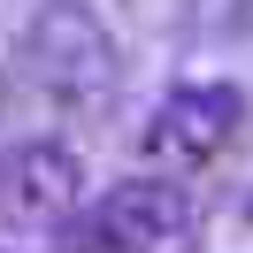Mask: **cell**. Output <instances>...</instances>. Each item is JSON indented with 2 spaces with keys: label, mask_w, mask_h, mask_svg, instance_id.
I'll return each instance as SVG.
<instances>
[{
  "label": "cell",
  "mask_w": 253,
  "mask_h": 253,
  "mask_svg": "<svg viewBox=\"0 0 253 253\" xmlns=\"http://www.w3.org/2000/svg\"><path fill=\"white\" fill-rule=\"evenodd\" d=\"M115 77H123V54L84 0H46L8 46V84L62 115H92L115 92Z\"/></svg>",
  "instance_id": "obj_1"
},
{
  "label": "cell",
  "mask_w": 253,
  "mask_h": 253,
  "mask_svg": "<svg viewBox=\"0 0 253 253\" xmlns=\"http://www.w3.org/2000/svg\"><path fill=\"white\" fill-rule=\"evenodd\" d=\"M200 222L176 176H123L69 222V253H176Z\"/></svg>",
  "instance_id": "obj_2"
},
{
  "label": "cell",
  "mask_w": 253,
  "mask_h": 253,
  "mask_svg": "<svg viewBox=\"0 0 253 253\" xmlns=\"http://www.w3.org/2000/svg\"><path fill=\"white\" fill-rule=\"evenodd\" d=\"M246 115H253V100L238 92L230 77L176 84V92L146 115V154L169 161V169H207V161H222L246 138Z\"/></svg>",
  "instance_id": "obj_3"
},
{
  "label": "cell",
  "mask_w": 253,
  "mask_h": 253,
  "mask_svg": "<svg viewBox=\"0 0 253 253\" xmlns=\"http://www.w3.org/2000/svg\"><path fill=\"white\" fill-rule=\"evenodd\" d=\"M84 200V154L69 138L0 146V222H69Z\"/></svg>",
  "instance_id": "obj_4"
},
{
  "label": "cell",
  "mask_w": 253,
  "mask_h": 253,
  "mask_svg": "<svg viewBox=\"0 0 253 253\" xmlns=\"http://www.w3.org/2000/svg\"><path fill=\"white\" fill-rule=\"evenodd\" d=\"M0 253H16V246H0Z\"/></svg>",
  "instance_id": "obj_5"
}]
</instances>
